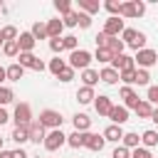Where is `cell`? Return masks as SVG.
I'll list each match as a JSON object with an SVG mask.
<instances>
[{"label": "cell", "mask_w": 158, "mask_h": 158, "mask_svg": "<svg viewBox=\"0 0 158 158\" xmlns=\"http://www.w3.org/2000/svg\"><path fill=\"white\" fill-rule=\"evenodd\" d=\"M121 37H123V44L133 47L136 52H138V49H143V44H146V35H143V32H138V30H133V27H123Z\"/></svg>", "instance_id": "1"}, {"label": "cell", "mask_w": 158, "mask_h": 158, "mask_svg": "<svg viewBox=\"0 0 158 158\" xmlns=\"http://www.w3.org/2000/svg\"><path fill=\"white\" fill-rule=\"evenodd\" d=\"M89 64H91V54L86 52V49H74L72 54H69V67L77 72V69H89Z\"/></svg>", "instance_id": "2"}, {"label": "cell", "mask_w": 158, "mask_h": 158, "mask_svg": "<svg viewBox=\"0 0 158 158\" xmlns=\"http://www.w3.org/2000/svg\"><path fill=\"white\" fill-rule=\"evenodd\" d=\"M133 62L138 64V69H148V67H153V64H158V52L156 49H138L136 52V57H133Z\"/></svg>", "instance_id": "3"}, {"label": "cell", "mask_w": 158, "mask_h": 158, "mask_svg": "<svg viewBox=\"0 0 158 158\" xmlns=\"http://www.w3.org/2000/svg\"><path fill=\"white\" fill-rule=\"evenodd\" d=\"M62 114L59 111H54V109H44L42 114H40V123L44 126V128H49V131H54V128H62Z\"/></svg>", "instance_id": "4"}, {"label": "cell", "mask_w": 158, "mask_h": 158, "mask_svg": "<svg viewBox=\"0 0 158 158\" xmlns=\"http://www.w3.org/2000/svg\"><path fill=\"white\" fill-rule=\"evenodd\" d=\"M143 12H146V2L128 0V2H121V12H118V17H141Z\"/></svg>", "instance_id": "5"}, {"label": "cell", "mask_w": 158, "mask_h": 158, "mask_svg": "<svg viewBox=\"0 0 158 158\" xmlns=\"http://www.w3.org/2000/svg\"><path fill=\"white\" fill-rule=\"evenodd\" d=\"M42 143H44V148H47V151H59V148L67 143V136L62 133V128H54V131H49V133L44 136V141H42Z\"/></svg>", "instance_id": "6"}, {"label": "cell", "mask_w": 158, "mask_h": 158, "mask_svg": "<svg viewBox=\"0 0 158 158\" xmlns=\"http://www.w3.org/2000/svg\"><path fill=\"white\" fill-rule=\"evenodd\" d=\"M17 59H20L17 64H20L22 69H35V72H44V62H42L40 57H35L32 52H30V54L20 52V57H17Z\"/></svg>", "instance_id": "7"}, {"label": "cell", "mask_w": 158, "mask_h": 158, "mask_svg": "<svg viewBox=\"0 0 158 158\" xmlns=\"http://www.w3.org/2000/svg\"><path fill=\"white\" fill-rule=\"evenodd\" d=\"M12 116H15V123H17V126H30V123H32V109H30V104H25V101L17 104Z\"/></svg>", "instance_id": "8"}, {"label": "cell", "mask_w": 158, "mask_h": 158, "mask_svg": "<svg viewBox=\"0 0 158 158\" xmlns=\"http://www.w3.org/2000/svg\"><path fill=\"white\" fill-rule=\"evenodd\" d=\"M111 69H116V72H128V69H136V62H133V57H128V54H116V57L111 59Z\"/></svg>", "instance_id": "9"}, {"label": "cell", "mask_w": 158, "mask_h": 158, "mask_svg": "<svg viewBox=\"0 0 158 158\" xmlns=\"http://www.w3.org/2000/svg\"><path fill=\"white\" fill-rule=\"evenodd\" d=\"M106 37H118V32H123V20H118V17H109L106 22H104V30H101Z\"/></svg>", "instance_id": "10"}, {"label": "cell", "mask_w": 158, "mask_h": 158, "mask_svg": "<svg viewBox=\"0 0 158 158\" xmlns=\"http://www.w3.org/2000/svg\"><path fill=\"white\" fill-rule=\"evenodd\" d=\"M118 96L123 99V109H136L138 106V94L131 89V86H121V91H118Z\"/></svg>", "instance_id": "11"}, {"label": "cell", "mask_w": 158, "mask_h": 158, "mask_svg": "<svg viewBox=\"0 0 158 158\" xmlns=\"http://www.w3.org/2000/svg\"><path fill=\"white\" fill-rule=\"evenodd\" d=\"M35 44H37V40L32 37V32H20V35H17V47H20V52L30 54V52L35 49Z\"/></svg>", "instance_id": "12"}, {"label": "cell", "mask_w": 158, "mask_h": 158, "mask_svg": "<svg viewBox=\"0 0 158 158\" xmlns=\"http://www.w3.org/2000/svg\"><path fill=\"white\" fill-rule=\"evenodd\" d=\"M27 136H30V141H32V143H40V141H44L47 131H44V126H42L40 121H32V123L27 126Z\"/></svg>", "instance_id": "13"}, {"label": "cell", "mask_w": 158, "mask_h": 158, "mask_svg": "<svg viewBox=\"0 0 158 158\" xmlns=\"http://www.w3.org/2000/svg\"><path fill=\"white\" fill-rule=\"evenodd\" d=\"M104 136H99V133H84V148H89V151H101L104 148Z\"/></svg>", "instance_id": "14"}, {"label": "cell", "mask_w": 158, "mask_h": 158, "mask_svg": "<svg viewBox=\"0 0 158 158\" xmlns=\"http://www.w3.org/2000/svg\"><path fill=\"white\" fill-rule=\"evenodd\" d=\"M111 99L106 96V94H99L96 99H94V109H96V114L99 116H109V111H111Z\"/></svg>", "instance_id": "15"}, {"label": "cell", "mask_w": 158, "mask_h": 158, "mask_svg": "<svg viewBox=\"0 0 158 158\" xmlns=\"http://www.w3.org/2000/svg\"><path fill=\"white\" fill-rule=\"evenodd\" d=\"M104 141H111V143H118L121 138H123V128L121 126H116V123H111V126H106L104 128Z\"/></svg>", "instance_id": "16"}, {"label": "cell", "mask_w": 158, "mask_h": 158, "mask_svg": "<svg viewBox=\"0 0 158 158\" xmlns=\"http://www.w3.org/2000/svg\"><path fill=\"white\" fill-rule=\"evenodd\" d=\"M109 118H111L116 126H121V123H126V121H128V109H123V106H111Z\"/></svg>", "instance_id": "17"}, {"label": "cell", "mask_w": 158, "mask_h": 158, "mask_svg": "<svg viewBox=\"0 0 158 158\" xmlns=\"http://www.w3.org/2000/svg\"><path fill=\"white\" fill-rule=\"evenodd\" d=\"M62 30H64V25H62L59 17L57 20H47V37L49 40H59L62 37Z\"/></svg>", "instance_id": "18"}, {"label": "cell", "mask_w": 158, "mask_h": 158, "mask_svg": "<svg viewBox=\"0 0 158 158\" xmlns=\"http://www.w3.org/2000/svg\"><path fill=\"white\" fill-rule=\"evenodd\" d=\"M72 121H74V131H79V133H86L89 126H91V118H89L86 114H77Z\"/></svg>", "instance_id": "19"}, {"label": "cell", "mask_w": 158, "mask_h": 158, "mask_svg": "<svg viewBox=\"0 0 158 158\" xmlns=\"http://www.w3.org/2000/svg\"><path fill=\"white\" fill-rule=\"evenodd\" d=\"M141 146H143V148H148V151H151L153 146H158V133H156L153 128L143 131V133H141Z\"/></svg>", "instance_id": "20"}, {"label": "cell", "mask_w": 158, "mask_h": 158, "mask_svg": "<svg viewBox=\"0 0 158 158\" xmlns=\"http://www.w3.org/2000/svg\"><path fill=\"white\" fill-rule=\"evenodd\" d=\"M22 74H25V69L15 62V64H10V67H5V77H7V81H20L22 79Z\"/></svg>", "instance_id": "21"}, {"label": "cell", "mask_w": 158, "mask_h": 158, "mask_svg": "<svg viewBox=\"0 0 158 158\" xmlns=\"http://www.w3.org/2000/svg\"><path fill=\"white\" fill-rule=\"evenodd\" d=\"M99 81H104V84H116V81H118V72L111 69V67H104V69L99 72Z\"/></svg>", "instance_id": "22"}, {"label": "cell", "mask_w": 158, "mask_h": 158, "mask_svg": "<svg viewBox=\"0 0 158 158\" xmlns=\"http://www.w3.org/2000/svg\"><path fill=\"white\" fill-rule=\"evenodd\" d=\"M94 99H96V94H94L91 86H81V89L77 91V101H79V104H91Z\"/></svg>", "instance_id": "23"}, {"label": "cell", "mask_w": 158, "mask_h": 158, "mask_svg": "<svg viewBox=\"0 0 158 158\" xmlns=\"http://www.w3.org/2000/svg\"><path fill=\"white\" fill-rule=\"evenodd\" d=\"M133 111H136V116H138V118H151V114H153V104H148L146 99H141V101H138V106H136Z\"/></svg>", "instance_id": "24"}, {"label": "cell", "mask_w": 158, "mask_h": 158, "mask_svg": "<svg viewBox=\"0 0 158 158\" xmlns=\"http://www.w3.org/2000/svg\"><path fill=\"white\" fill-rule=\"evenodd\" d=\"M17 146H22V143H27L30 141V136H27V126H15L12 128V136H10Z\"/></svg>", "instance_id": "25"}, {"label": "cell", "mask_w": 158, "mask_h": 158, "mask_svg": "<svg viewBox=\"0 0 158 158\" xmlns=\"http://www.w3.org/2000/svg\"><path fill=\"white\" fill-rule=\"evenodd\" d=\"M123 40H118V37H109V42H106V49L116 57V54H123Z\"/></svg>", "instance_id": "26"}, {"label": "cell", "mask_w": 158, "mask_h": 158, "mask_svg": "<svg viewBox=\"0 0 158 158\" xmlns=\"http://www.w3.org/2000/svg\"><path fill=\"white\" fill-rule=\"evenodd\" d=\"M81 81H84V86L94 89V84H99V72L96 69H84L81 72Z\"/></svg>", "instance_id": "27"}, {"label": "cell", "mask_w": 158, "mask_h": 158, "mask_svg": "<svg viewBox=\"0 0 158 158\" xmlns=\"http://www.w3.org/2000/svg\"><path fill=\"white\" fill-rule=\"evenodd\" d=\"M121 146H123V148H128V151L138 148V146H141V138H138V133H123V138H121Z\"/></svg>", "instance_id": "28"}, {"label": "cell", "mask_w": 158, "mask_h": 158, "mask_svg": "<svg viewBox=\"0 0 158 158\" xmlns=\"http://www.w3.org/2000/svg\"><path fill=\"white\" fill-rule=\"evenodd\" d=\"M30 32H32L35 40H47V22H35Z\"/></svg>", "instance_id": "29"}, {"label": "cell", "mask_w": 158, "mask_h": 158, "mask_svg": "<svg viewBox=\"0 0 158 158\" xmlns=\"http://www.w3.org/2000/svg\"><path fill=\"white\" fill-rule=\"evenodd\" d=\"M99 2H91V0H79V10H84L86 15H94V12H99Z\"/></svg>", "instance_id": "30"}, {"label": "cell", "mask_w": 158, "mask_h": 158, "mask_svg": "<svg viewBox=\"0 0 158 158\" xmlns=\"http://www.w3.org/2000/svg\"><path fill=\"white\" fill-rule=\"evenodd\" d=\"M118 81H123V86H131V84H136V69L118 72Z\"/></svg>", "instance_id": "31"}, {"label": "cell", "mask_w": 158, "mask_h": 158, "mask_svg": "<svg viewBox=\"0 0 158 158\" xmlns=\"http://www.w3.org/2000/svg\"><path fill=\"white\" fill-rule=\"evenodd\" d=\"M67 143H69L72 148H81V146H84V133H79V131L69 133V136H67Z\"/></svg>", "instance_id": "32"}, {"label": "cell", "mask_w": 158, "mask_h": 158, "mask_svg": "<svg viewBox=\"0 0 158 158\" xmlns=\"http://www.w3.org/2000/svg\"><path fill=\"white\" fill-rule=\"evenodd\" d=\"M12 99H15V91H12V89H7V86H0V109H2V106H7Z\"/></svg>", "instance_id": "33"}, {"label": "cell", "mask_w": 158, "mask_h": 158, "mask_svg": "<svg viewBox=\"0 0 158 158\" xmlns=\"http://www.w3.org/2000/svg\"><path fill=\"white\" fill-rule=\"evenodd\" d=\"M2 52H5L7 57H17V54H20V47H17V40H10V42H5V44H2Z\"/></svg>", "instance_id": "34"}, {"label": "cell", "mask_w": 158, "mask_h": 158, "mask_svg": "<svg viewBox=\"0 0 158 158\" xmlns=\"http://www.w3.org/2000/svg\"><path fill=\"white\" fill-rule=\"evenodd\" d=\"M64 67H67V62H64V59H59V57H54V59H52V62H49V72H52V74H54V77H59V74H62V69H64Z\"/></svg>", "instance_id": "35"}, {"label": "cell", "mask_w": 158, "mask_h": 158, "mask_svg": "<svg viewBox=\"0 0 158 158\" xmlns=\"http://www.w3.org/2000/svg\"><path fill=\"white\" fill-rule=\"evenodd\" d=\"M77 22H79V12H74V10H72V12H67V15H64V20H62V25H64V27H77Z\"/></svg>", "instance_id": "36"}, {"label": "cell", "mask_w": 158, "mask_h": 158, "mask_svg": "<svg viewBox=\"0 0 158 158\" xmlns=\"http://www.w3.org/2000/svg\"><path fill=\"white\" fill-rule=\"evenodd\" d=\"M0 35H2V40H5V42H10V40H17V27L7 25V27H2V30H0Z\"/></svg>", "instance_id": "37"}, {"label": "cell", "mask_w": 158, "mask_h": 158, "mask_svg": "<svg viewBox=\"0 0 158 158\" xmlns=\"http://www.w3.org/2000/svg\"><path fill=\"white\" fill-rule=\"evenodd\" d=\"M94 57H96V59H99V62H101V64H106V62H111V59H114V54H111V52H109V49H106V47H99V49H96V54H94Z\"/></svg>", "instance_id": "38"}, {"label": "cell", "mask_w": 158, "mask_h": 158, "mask_svg": "<svg viewBox=\"0 0 158 158\" xmlns=\"http://www.w3.org/2000/svg\"><path fill=\"white\" fill-rule=\"evenodd\" d=\"M148 81H151L148 69H136V84H138V86H146Z\"/></svg>", "instance_id": "39"}, {"label": "cell", "mask_w": 158, "mask_h": 158, "mask_svg": "<svg viewBox=\"0 0 158 158\" xmlns=\"http://www.w3.org/2000/svg\"><path fill=\"white\" fill-rule=\"evenodd\" d=\"M104 7L111 12V17H118V12H121V2H116V0H106Z\"/></svg>", "instance_id": "40"}, {"label": "cell", "mask_w": 158, "mask_h": 158, "mask_svg": "<svg viewBox=\"0 0 158 158\" xmlns=\"http://www.w3.org/2000/svg\"><path fill=\"white\" fill-rule=\"evenodd\" d=\"M54 7H57V12H62V15L72 12V2H69V0H54Z\"/></svg>", "instance_id": "41"}, {"label": "cell", "mask_w": 158, "mask_h": 158, "mask_svg": "<svg viewBox=\"0 0 158 158\" xmlns=\"http://www.w3.org/2000/svg\"><path fill=\"white\" fill-rule=\"evenodd\" d=\"M62 44H64V49H77V44H79V40L74 37V35H67V37H62Z\"/></svg>", "instance_id": "42"}, {"label": "cell", "mask_w": 158, "mask_h": 158, "mask_svg": "<svg viewBox=\"0 0 158 158\" xmlns=\"http://www.w3.org/2000/svg\"><path fill=\"white\" fill-rule=\"evenodd\" d=\"M131 158H153V156H151V151H148V148L138 146V148H133V151H131Z\"/></svg>", "instance_id": "43"}, {"label": "cell", "mask_w": 158, "mask_h": 158, "mask_svg": "<svg viewBox=\"0 0 158 158\" xmlns=\"http://www.w3.org/2000/svg\"><path fill=\"white\" fill-rule=\"evenodd\" d=\"M81 30H89L91 27V15H86V12H79V22H77Z\"/></svg>", "instance_id": "44"}, {"label": "cell", "mask_w": 158, "mask_h": 158, "mask_svg": "<svg viewBox=\"0 0 158 158\" xmlns=\"http://www.w3.org/2000/svg\"><path fill=\"white\" fill-rule=\"evenodd\" d=\"M72 79H74V69L67 64V67L62 69V74H59V81H72Z\"/></svg>", "instance_id": "45"}, {"label": "cell", "mask_w": 158, "mask_h": 158, "mask_svg": "<svg viewBox=\"0 0 158 158\" xmlns=\"http://www.w3.org/2000/svg\"><path fill=\"white\" fill-rule=\"evenodd\" d=\"M111 158H131V151L128 148H123V146H116V151H114V156Z\"/></svg>", "instance_id": "46"}, {"label": "cell", "mask_w": 158, "mask_h": 158, "mask_svg": "<svg viewBox=\"0 0 158 158\" xmlns=\"http://www.w3.org/2000/svg\"><path fill=\"white\" fill-rule=\"evenodd\" d=\"M148 104H156L158 106V86H148Z\"/></svg>", "instance_id": "47"}, {"label": "cell", "mask_w": 158, "mask_h": 158, "mask_svg": "<svg viewBox=\"0 0 158 158\" xmlns=\"http://www.w3.org/2000/svg\"><path fill=\"white\" fill-rule=\"evenodd\" d=\"M94 42H96V49H99V47H106V42H109V37H106L104 32H99V35L94 37Z\"/></svg>", "instance_id": "48"}, {"label": "cell", "mask_w": 158, "mask_h": 158, "mask_svg": "<svg viewBox=\"0 0 158 158\" xmlns=\"http://www.w3.org/2000/svg\"><path fill=\"white\" fill-rule=\"evenodd\" d=\"M49 49H52V52H62V49H64L62 37H59V40H49Z\"/></svg>", "instance_id": "49"}, {"label": "cell", "mask_w": 158, "mask_h": 158, "mask_svg": "<svg viewBox=\"0 0 158 158\" xmlns=\"http://www.w3.org/2000/svg\"><path fill=\"white\" fill-rule=\"evenodd\" d=\"M7 121H10V114H7L5 109H0V126H2V123H7Z\"/></svg>", "instance_id": "50"}, {"label": "cell", "mask_w": 158, "mask_h": 158, "mask_svg": "<svg viewBox=\"0 0 158 158\" xmlns=\"http://www.w3.org/2000/svg\"><path fill=\"white\" fill-rule=\"evenodd\" d=\"M12 158H27V153H25L22 148H15V151H12Z\"/></svg>", "instance_id": "51"}, {"label": "cell", "mask_w": 158, "mask_h": 158, "mask_svg": "<svg viewBox=\"0 0 158 158\" xmlns=\"http://www.w3.org/2000/svg\"><path fill=\"white\" fill-rule=\"evenodd\" d=\"M151 121L158 123V106H153V114H151Z\"/></svg>", "instance_id": "52"}, {"label": "cell", "mask_w": 158, "mask_h": 158, "mask_svg": "<svg viewBox=\"0 0 158 158\" xmlns=\"http://www.w3.org/2000/svg\"><path fill=\"white\" fill-rule=\"evenodd\" d=\"M0 158H12V151H0Z\"/></svg>", "instance_id": "53"}, {"label": "cell", "mask_w": 158, "mask_h": 158, "mask_svg": "<svg viewBox=\"0 0 158 158\" xmlns=\"http://www.w3.org/2000/svg\"><path fill=\"white\" fill-rule=\"evenodd\" d=\"M5 79H7V77H5V67H0V84H2Z\"/></svg>", "instance_id": "54"}, {"label": "cell", "mask_w": 158, "mask_h": 158, "mask_svg": "<svg viewBox=\"0 0 158 158\" xmlns=\"http://www.w3.org/2000/svg\"><path fill=\"white\" fill-rule=\"evenodd\" d=\"M2 44H5V40H2V35H0V47H2Z\"/></svg>", "instance_id": "55"}, {"label": "cell", "mask_w": 158, "mask_h": 158, "mask_svg": "<svg viewBox=\"0 0 158 158\" xmlns=\"http://www.w3.org/2000/svg\"><path fill=\"white\" fill-rule=\"evenodd\" d=\"M0 151H2V138H0Z\"/></svg>", "instance_id": "56"}]
</instances>
